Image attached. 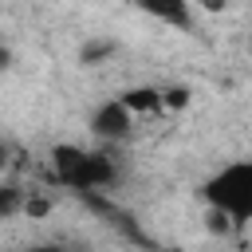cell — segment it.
<instances>
[{
  "mask_svg": "<svg viewBox=\"0 0 252 252\" xmlns=\"http://www.w3.org/2000/svg\"><path fill=\"white\" fill-rule=\"evenodd\" d=\"M8 63H12V47H8V43H4V35H0V71H4Z\"/></svg>",
  "mask_w": 252,
  "mask_h": 252,
  "instance_id": "9",
  "label": "cell"
},
{
  "mask_svg": "<svg viewBox=\"0 0 252 252\" xmlns=\"http://www.w3.org/2000/svg\"><path fill=\"white\" fill-rule=\"evenodd\" d=\"M122 102H126L130 110H150V106H161V94H158V91H126Z\"/></svg>",
  "mask_w": 252,
  "mask_h": 252,
  "instance_id": "6",
  "label": "cell"
},
{
  "mask_svg": "<svg viewBox=\"0 0 252 252\" xmlns=\"http://www.w3.org/2000/svg\"><path fill=\"white\" fill-rule=\"evenodd\" d=\"M142 12H150L154 20L177 24V28H189V24H193V12H189V4H142Z\"/></svg>",
  "mask_w": 252,
  "mask_h": 252,
  "instance_id": "5",
  "label": "cell"
},
{
  "mask_svg": "<svg viewBox=\"0 0 252 252\" xmlns=\"http://www.w3.org/2000/svg\"><path fill=\"white\" fill-rule=\"evenodd\" d=\"M20 252H67L63 244H51V240H43V244H24Z\"/></svg>",
  "mask_w": 252,
  "mask_h": 252,
  "instance_id": "8",
  "label": "cell"
},
{
  "mask_svg": "<svg viewBox=\"0 0 252 252\" xmlns=\"http://www.w3.org/2000/svg\"><path fill=\"white\" fill-rule=\"evenodd\" d=\"M110 51H114V43H110V39H87V43H83V51H79V59H83V63H98V59H102V55H110Z\"/></svg>",
  "mask_w": 252,
  "mask_h": 252,
  "instance_id": "7",
  "label": "cell"
},
{
  "mask_svg": "<svg viewBox=\"0 0 252 252\" xmlns=\"http://www.w3.org/2000/svg\"><path fill=\"white\" fill-rule=\"evenodd\" d=\"M51 173L67 189H106L118 177V165L106 150H87V146H55L51 150Z\"/></svg>",
  "mask_w": 252,
  "mask_h": 252,
  "instance_id": "2",
  "label": "cell"
},
{
  "mask_svg": "<svg viewBox=\"0 0 252 252\" xmlns=\"http://www.w3.org/2000/svg\"><path fill=\"white\" fill-rule=\"evenodd\" d=\"M130 130H134V110H130L122 98H106V102L94 106V114H91V134H94L98 142H106V146L126 142Z\"/></svg>",
  "mask_w": 252,
  "mask_h": 252,
  "instance_id": "3",
  "label": "cell"
},
{
  "mask_svg": "<svg viewBox=\"0 0 252 252\" xmlns=\"http://www.w3.org/2000/svg\"><path fill=\"white\" fill-rule=\"evenodd\" d=\"M28 193L16 185V181H0V220L16 217V213H28Z\"/></svg>",
  "mask_w": 252,
  "mask_h": 252,
  "instance_id": "4",
  "label": "cell"
},
{
  "mask_svg": "<svg viewBox=\"0 0 252 252\" xmlns=\"http://www.w3.org/2000/svg\"><path fill=\"white\" fill-rule=\"evenodd\" d=\"M201 197L213 213V228H244L252 220V158H236L205 177Z\"/></svg>",
  "mask_w": 252,
  "mask_h": 252,
  "instance_id": "1",
  "label": "cell"
}]
</instances>
